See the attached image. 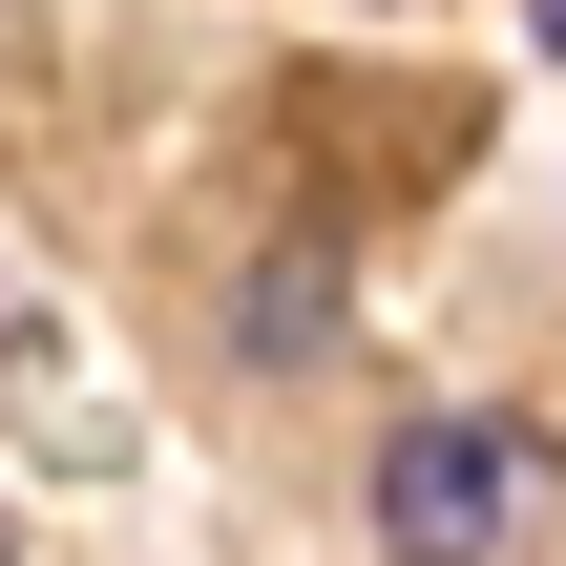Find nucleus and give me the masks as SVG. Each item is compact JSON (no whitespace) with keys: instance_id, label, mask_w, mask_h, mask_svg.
Listing matches in <instances>:
<instances>
[{"instance_id":"f257e3e1","label":"nucleus","mask_w":566,"mask_h":566,"mask_svg":"<svg viewBox=\"0 0 566 566\" xmlns=\"http://www.w3.org/2000/svg\"><path fill=\"white\" fill-rule=\"evenodd\" d=\"M525 504H546V462H525V420H399L378 441V546L399 566H525Z\"/></svg>"},{"instance_id":"f03ea898","label":"nucleus","mask_w":566,"mask_h":566,"mask_svg":"<svg viewBox=\"0 0 566 566\" xmlns=\"http://www.w3.org/2000/svg\"><path fill=\"white\" fill-rule=\"evenodd\" d=\"M231 336H252V357H315V336H336V231H273V252H252V315H231Z\"/></svg>"},{"instance_id":"7ed1b4c3","label":"nucleus","mask_w":566,"mask_h":566,"mask_svg":"<svg viewBox=\"0 0 566 566\" xmlns=\"http://www.w3.org/2000/svg\"><path fill=\"white\" fill-rule=\"evenodd\" d=\"M546 42H566V0H546Z\"/></svg>"}]
</instances>
